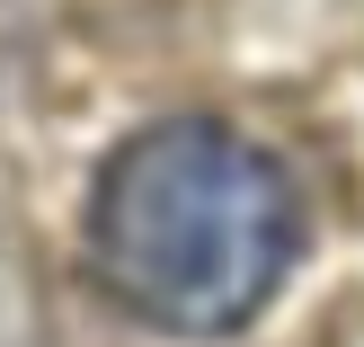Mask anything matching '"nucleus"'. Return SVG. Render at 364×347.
Returning a JSON list of instances; mask_svg holds the SVG:
<instances>
[{
	"label": "nucleus",
	"mask_w": 364,
	"mask_h": 347,
	"mask_svg": "<svg viewBox=\"0 0 364 347\" xmlns=\"http://www.w3.org/2000/svg\"><path fill=\"white\" fill-rule=\"evenodd\" d=\"M89 259L151 330L223 338L276 303L302 259L284 170L213 116L142 125L89 187Z\"/></svg>",
	"instance_id": "1"
}]
</instances>
